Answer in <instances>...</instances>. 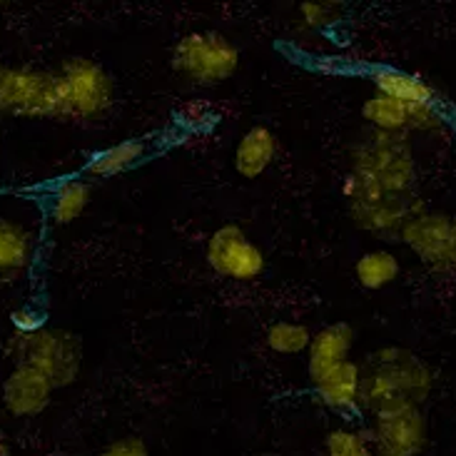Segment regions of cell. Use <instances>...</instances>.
Returning a JSON list of instances; mask_svg holds the SVG:
<instances>
[{
	"label": "cell",
	"instance_id": "cell-1",
	"mask_svg": "<svg viewBox=\"0 0 456 456\" xmlns=\"http://www.w3.org/2000/svg\"><path fill=\"white\" fill-rule=\"evenodd\" d=\"M359 409L371 417L384 409L421 407L434 389V374L414 352L402 346H384L367 354L359 364Z\"/></svg>",
	"mask_w": 456,
	"mask_h": 456
},
{
	"label": "cell",
	"instance_id": "cell-2",
	"mask_svg": "<svg viewBox=\"0 0 456 456\" xmlns=\"http://www.w3.org/2000/svg\"><path fill=\"white\" fill-rule=\"evenodd\" d=\"M349 175L374 183L395 195L414 192L417 162L407 135H387L371 130L359 137L349 150Z\"/></svg>",
	"mask_w": 456,
	"mask_h": 456
},
{
	"label": "cell",
	"instance_id": "cell-3",
	"mask_svg": "<svg viewBox=\"0 0 456 456\" xmlns=\"http://www.w3.org/2000/svg\"><path fill=\"white\" fill-rule=\"evenodd\" d=\"M8 354L15 364H25L43 374L53 389L70 387L83 367L80 337L58 327H43L33 334H12L8 339Z\"/></svg>",
	"mask_w": 456,
	"mask_h": 456
},
{
	"label": "cell",
	"instance_id": "cell-4",
	"mask_svg": "<svg viewBox=\"0 0 456 456\" xmlns=\"http://www.w3.org/2000/svg\"><path fill=\"white\" fill-rule=\"evenodd\" d=\"M0 115L28 120H62L65 86L55 70L0 65Z\"/></svg>",
	"mask_w": 456,
	"mask_h": 456
},
{
	"label": "cell",
	"instance_id": "cell-5",
	"mask_svg": "<svg viewBox=\"0 0 456 456\" xmlns=\"http://www.w3.org/2000/svg\"><path fill=\"white\" fill-rule=\"evenodd\" d=\"M342 192L349 202V217L357 227L384 240H399L404 224L424 210L414 192L395 195L354 175H346Z\"/></svg>",
	"mask_w": 456,
	"mask_h": 456
},
{
	"label": "cell",
	"instance_id": "cell-6",
	"mask_svg": "<svg viewBox=\"0 0 456 456\" xmlns=\"http://www.w3.org/2000/svg\"><path fill=\"white\" fill-rule=\"evenodd\" d=\"M173 68L195 86H220L240 70V50L217 30L187 33L173 48Z\"/></svg>",
	"mask_w": 456,
	"mask_h": 456
},
{
	"label": "cell",
	"instance_id": "cell-7",
	"mask_svg": "<svg viewBox=\"0 0 456 456\" xmlns=\"http://www.w3.org/2000/svg\"><path fill=\"white\" fill-rule=\"evenodd\" d=\"M65 86V115L62 120L93 123L108 115L115 102V83L110 73L90 58H68L61 70Z\"/></svg>",
	"mask_w": 456,
	"mask_h": 456
},
{
	"label": "cell",
	"instance_id": "cell-8",
	"mask_svg": "<svg viewBox=\"0 0 456 456\" xmlns=\"http://www.w3.org/2000/svg\"><path fill=\"white\" fill-rule=\"evenodd\" d=\"M404 245L434 272H456V217L446 212H417L399 234Z\"/></svg>",
	"mask_w": 456,
	"mask_h": 456
},
{
	"label": "cell",
	"instance_id": "cell-9",
	"mask_svg": "<svg viewBox=\"0 0 456 456\" xmlns=\"http://www.w3.org/2000/svg\"><path fill=\"white\" fill-rule=\"evenodd\" d=\"M370 442L379 456H419L429 442V427L421 407L384 409L371 417Z\"/></svg>",
	"mask_w": 456,
	"mask_h": 456
},
{
	"label": "cell",
	"instance_id": "cell-10",
	"mask_svg": "<svg viewBox=\"0 0 456 456\" xmlns=\"http://www.w3.org/2000/svg\"><path fill=\"white\" fill-rule=\"evenodd\" d=\"M205 257L220 277L237 282H252L267 267L262 249L237 224H223L210 234Z\"/></svg>",
	"mask_w": 456,
	"mask_h": 456
},
{
	"label": "cell",
	"instance_id": "cell-11",
	"mask_svg": "<svg viewBox=\"0 0 456 456\" xmlns=\"http://www.w3.org/2000/svg\"><path fill=\"white\" fill-rule=\"evenodd\" d=\"M50 396H53V387L48 379L25 364H15L3 382V404L12 417L28 419L43 414L48 409Z\"/></svg>",
	"mask_w": 456,
	"mask_h": 456
},
{
	"label": "cell",
	"instance_id": "cell-12",
	"mask_svg": "<svg viewBox=\"0 0 456 456\" xmlns=\"http://www.w3.org/2000/svg\"><path fill=\"white\" fill-rule=\"evenodd\" d=\"M352 345H354V330L346 322H337L312 334L307 346V370L312 382L322 379L334 367L349 362Z\"/></svg>",
	"mask_w": 456,
	"mask_h": 456
},
{
	"label": "cell",
	"instance_id": "cell-13",
	"mask_svg": "<svg viewBox=\"0 0 456 456\" xmlns=\"http://www.w3.org/2000/svg\"><path fill=\"white\" fill-rule=\"evenodd\" d=\"M359 374L357 362H345L332 371H327L322 379L314 382V395L322 404L339 414H357L359 411Z\"/></svg>",
	"mask_w": 456,
	"mask_h": 456
},
{
	"label": "cell",
	"instance_id": "cell-14",
	"mask_svg": "<svg viewBox=\"0 0 456 456\" xmlns=\"http://www.w3.org/2000/svg\"><path fill=\"white\" fill-rule=\"evenodd\" d=\"M277 150H280V142L270 127L255 125L240 137L234 148V170L245 180H255L262 173H267V167L277 158Z\"/></svg>",
	"mask_w": 456,
	"mask_h": 456
},
{
	"label": "cell",
	"instance_id": "cell-15",
	"mask_svg": "<svg viewBox=\"0 0 456 456\" xmlns=\"http://www.w3.org/2000/svg\"><path fill=\"white\" fill-rule=\"evenodd\" d=\"M33 262V237L12 220L0 217V284H12Z\"/></svg>",
	"mask_w": 456,
	"mask_h": 456
},
{
	"label": "cell",
	"instance_id": "cell-16",
	"mask_svg": "<svg viewBox=\"0 0 456 456\" xmlns=\"http://www.w3.org/2000/svg\"><path fill=\"white\" fill-rule=\"evenodd\" d=\"M377 95L384 98L399 100L407 105H421V102H434V87L421 80L417 75L402 73V70H392V68H382L371 75Z\"/></svg>",
	"mask_w": 456,
	"mask_h": 456
},
{
	"label": "cell",
	"instance_id": "cell-17",
	"mask_svg": "<svg viewBox=\"0 0 456 456\" xmlns=\"http://www.w3.org/2000/svg\"><path fill=\"white\" fill-rule=\"evenodd\" d=\"M411 108L407 102L399 100L384 98V95H374V98L364 100L362 105V118L370 123L371 130L377 133H387V135H407L411 130Z\"/></svg>",
	"mask_w": 456,
	"mask_h": 456
},
{
	"label": "cell",
	"instance_id": "cell-18",
	"mask_svg": "<svg viewBox=\"0 0 456 456\" xmlns=\"http://www.w3.org/2000/svg\"><path fill=\"white\" fill-rule=\"evenodd\" d=\"M145 155H148V145L142 140H125V142H118L112 148L100 150L98 155H93L86 173L95 180L115 177V175L127 173L130 167H135Z\"/></svg>",
	"mask_w": 456,
	"mask_h": 456
},
{
	"label": "cell",
	"instance_id": "cell-19",
	"mask_svg": "<svg viewBox=\"0 0 456 456\" xmlns=\"http://www.w3.org/2000/svg\"><path fill=\"white\" fill-rule=\"evenodd\" d=\"M402 272V265H399V257L389 249H371V252H364L362 257L357 259L354 265V274H357V282L364 287V289H384L392 282H396Z\"/></svg>",
	"mask_w": 456,
	"mask_h": 456
},
{
	"label": "cell",
	"instance_id": "cell-20",
	"mask_svg": "<svg viewBox=\"0 0 456 456\" xmlns=\"http://www.w3.org/2000/svg\"><path fill=\"white\" fill-rule=\"evenodd\" d=\"M93 198V187L86 180H65L55 187L53 205H50V217L55 224H70L75 223Z\"/></svg>",
	"mask_w": 456,
	"mask_h": 456
},
{
	"label": "cell",
	"instance_id": "cell-21",
	"mask_svg": "<svg viewBox=\"0 0 456 456\" xmlns=\"http://www.w3.org/2000/svg\"><path fill=\"white\" fill-rule=\"evenodd\" d=\"M309 332L307 324H299V322H274L270 330H267V346L277 354H299V352H307Z\"/></svg>",
	"mask_w": 456,
	"mask_h": 456
},
{
	"label": "cell",
	"instance_id": "cell-22",
	"mask_svg": "<svg viewBox=\"0 0 456 456\" xmlns=\"http://www.w3.org/2000/svg\"><path fill=\"white\" fill-rule=\"evenodd\" d=\"M327 456H377L370 436L357 429H332L324 439Z\"/></svg>",
	"mask_w": 456,
	"mask_h": 456
},
{
	"label": "cell",
	"instance_id": "cell-23",
	"mask_svg": "<svg viewBox=\"0 0 456 456\" xmlns=\"http://www.w3.org/2000/svg\"><path fill=\"white\" fill-rule=\"evenodd\" d=\"M342 3H302L299 15L309 28H330L339 18Z\"/></svg>",
	"mask_w": 456,
	"mask_h": 456
},
{
	"label": "cell",
	"instance_id": "cell-24",
	"mask_svg": "<svg viewBox=\"0 0 456 456\" xmlns=\"http://www.w3.org/2000/svg\"><path fill=\"white\" fill-rule=\"evenodd\" d=\"M11 322L12 327H15V334H33L45 327V317L33 307L15 309L11 314Z\"/></svg>",
	"mask_w": 456,
	"mask_h": 456
},
{
	"label": "cell",
	"instance_id": "cell-25",
	"mask_svg": "<svg viewBox=\"0 0 456 456\" xmlns=\"http://www.w3.org/2000/svg\"><path fill=\"white\" fill-rule=\"evenodd\" d=\"M98 456H150V452L142 439H137V436H125V439L112 442L108 449H102Z\"/></svg>",
	"mask_w": 456,
	"mask_h": 456
},
{
	"label": "cell",
	"instance_id": "cell-26",
	"mask_svg": "<svg viewBox=\"0 0 456 456\" xmlns=\"http://www.w3.org/2000/svg\"><path fill=\"white\" fill-rule=\"evenodd\" d=\"M252 456H280V454H272V452H262V454H252Z\"/></svg>",
	"mask_w": 456,
	"mask_h": 456
}]
</instances>
